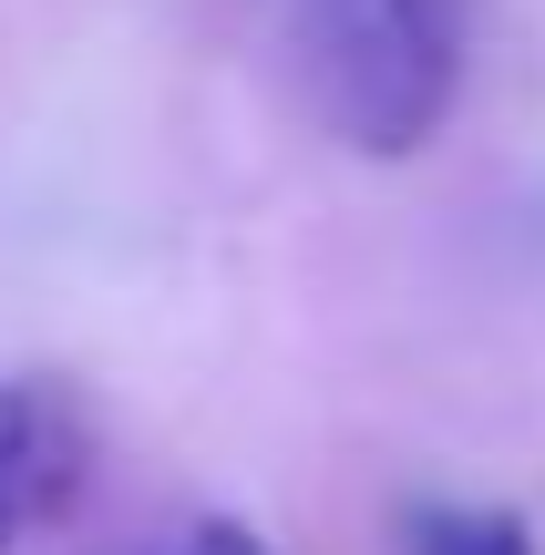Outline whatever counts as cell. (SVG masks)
<instances>
[{
    "label": "cell",
    "instance_id": "6da1fadb",
    "mask_svg": "<svg viewBox=\"0 0 545 555\" xmlns=\"http://www.w3.org/2000/svg\"><path fill=\"white\" fill-rule=\"evenodd\" d=\"M299 62L350 155H423L464 93L453 0H299Z\"/></svg>",
    "mask_w": 545,
    "mask_h": 555
},
{
    "label": "cell",
    "instance_id": "7a4b0ae2",
    "mask_svg": "<svg viewBox=\"0 0 545 555\" xmlns=\"http://www.w3.org/2000/svg\"><path fill=\"white\" fill-rule=\"evenodd\" d=\"M93 483V422L62 380H0V555L52 535Z\"/></svg>",
    "mask_w": 545,
    "mask_h": 555
},
{
    "label": "cell",
    "instance_id": "3957f363",
    "mask_svg": "<svg viewBox=\"0 0 545 555\" xmlns=\"http://www.w3.org/2000/svg\"><path fill=\"white\" fill-rule=\"evenodd\" d=\"M402 555H545L515 504H412Z\"/></svg>",
    "mask_w": 545,
    "mask_h": 555
},
{
    "label": "cell",
    "instance_id": "277c9868",
    "mask_svg": "<svg viewBox=\"0 0 545 555\" xmlns=\"http://www.w3.org/2000/svg\"><path fill=\"white\" fill-rule=\"evenodd\" d=\"M155 555H268V535L237 525V515H206V525H185V535H165Z\"/></svg>",
    "mask_w": 545,
    "mask_h": 555
}]
</instances>
